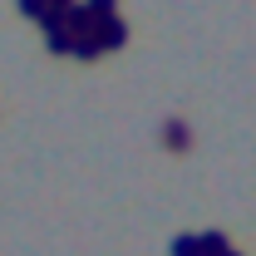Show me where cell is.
I'll list each match as a JSON object with an SVG mask.
<instances>
[{
    "label": "cell",
    "instance_id": "6da1fadb",
    "mask_svg": "<svg viewBox=\"0 0 256 256\" xmlns=\"http://www.w3.org/2000/svg\"><path fill=\"white\" fill-rule=\"evenodd\" d=\"M162 143H168L172 153H188L192 148V128L182 124V118H168V124H162Z\"/></svg>",
    "mask_w": 256,
    "mask_h": 256
},
{
    "label": "cell",
    "instance_id": "7a4b0ae2",
    "mask_svg": "<svg viewBox=\"0 0 256 256\" xmlns=\"http://www.w3.org/2000/svg\"><path fill=\"white\" fill-rule=\"evenodd\" d=\"M98 44H104V54H108V50H124V44H128V25L118 20V15L98 25Z\"/></svg>",
    "mask_w": 256,
    "mask_h": 256
},
{
    "label": "cell",
    "instance_id": "3957f363",
    "mask_svg": "<svg viewBox=\"0 0 256 256\" xmlns=\"http://www.w3.org/2000/svg\"><path fill=\"white\" fill-rule=\"evenodd\" d=\"M197 246H202V256H226V252H232V242H226L222 232H202Z\"/></svg>",
    "mask_w": 256,
    "mask_h": 256
},
{
    "label": "cell",
    "instance_id": "277c9868",
    "mask_svg": "<svg viewBox=\"0 0 256 256\" xmlns=\"http://www.w3.org/2000/svg\"><path fill=\"white\" fill-rule=\"evenodd\" d=\"M44 44H50V54H74V34H69V30H50Z\"/></svg>",
    "mask_w": 256,
    "mask_h": 256
},
{
    "label": "cell",
    "instance_id": "5b68a950",
    "mask_svg": "<svg viewBox=\"0 0 256 256\" xmlns=\"http://www.w3.org/2000/svg\"><path fill=\"white\" fill-rule=\"evenodd\" d=\"M98 54H104L98 34H89V40H74V60H98Z\"/></svg>",
    "mask_w": 256,
    "mask_h": 256
},
{
    "label": "cell",
    "instance_id": "8992f818",
    "mask_svg": "<svg viewBox=\"0 0 256 256\" xmlns=\"http://www.w3.org/2000/svg\"><path fill=\"white\" fill-rule=\"evenodd\" d=\"M84 5H89V10H94V20H98V25H104V20H114V15H118V0H84Z\"/></svg>",
    "mask_w": 256,
    "mask_h": 256
},
{
    "label": "cell",
    "instance_id": "52a82bcc",
    "mask_svg": "<svg viewBox=\"0 0 256 256\" xmlns=\"http://www.w3.org/2000/svg\"><path fill=\"white\" fill-rule=\"evenodd\" d=\"M172 256H202L197 236H172Z\"/></svg>",
    "mask_w": 256,
    "mask_h": 256
},
{
    "label": "cell",
    "instance_id": "ba28073f",
    "mask_svg": "<svg viewBox=\"0 0 256 256\" xmlns=\"http://www.w3.org/2000/svg\"><path fill=\"white\" fill-rule=\"evenodd\" d=\"M20 10H25V15H30V20H40V15H44V10H50V5H44V0H20Z\"/></svg>",
    "mask_w": 256,
    "mask_h": 256
},
{
    "label": "cell",
    "instance_id": "9c48e42d",
    "mask_svg": "<svg viewBox=\"0 0 256 256\" xmlns=\"http://www.w3.org/2000/svg\"><path fill=\"white\" fill-rule=\"evenodd\" d=\"M44 5H50V10H69L74 0H44Z\"/></svg>",
    "mask_w": 256,
    "mask_h": 256
},
{
    "label": "cell",
    "instance_id": "30bf717a",
    "mask_svg": "<svg viewBox=\"0 0 256 256\" xmlns=\"http://www.w3.org/2000/svg\"><path fill=\"white\" fill-rule=\"evenodd\" d=\"M226 256H242V252H226Z\"/></svg>",
    "mask_w": 256,
    "mask_h": 256
}]
</instances>
